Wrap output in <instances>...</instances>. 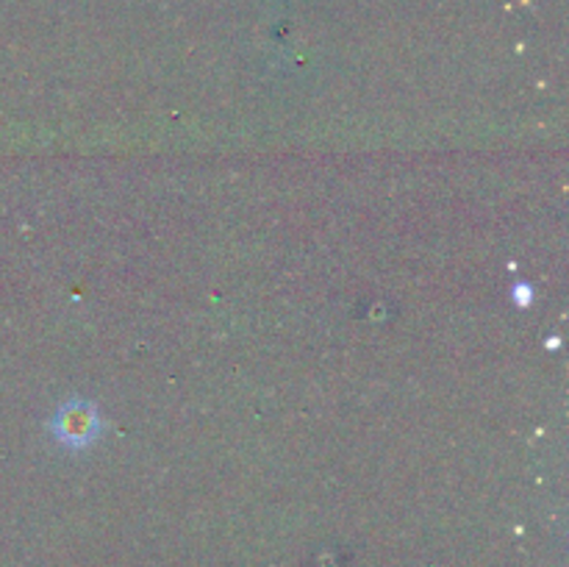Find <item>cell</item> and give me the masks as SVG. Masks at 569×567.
<instances>
[{
    "mask_svg": "<svg viewBox=\"0 0 569 567\" xmlns=\"http://www.w3.org/2000/svg\"><path fill=\"white\" fill-rule=\"evenodd\" d=\"M517 300H520V306L531 304V287H526V284H517Z\"/></svg>",
    "mask_w": 569,
    "mask_h": 567,
    "instance_id": "obj_2",
    "label": "cell"
},
{
    "mask_svg": "<svg viewBox=\"0 0 569 567\" xmlns=\"http://www.w3.org/2000/svg\"><path fill=\"white\" fill-rule=\"evenodd\" d=\"M50 428H53V437L59 439V445L81 450L89 448L100 434V415L89 400H67L50 420Z\"/></svg>",
    "mask_w": 569,
    "mask_h": 567,
    "instance_id": "obj_1",
    "label": "cell"
}]
</instances>
